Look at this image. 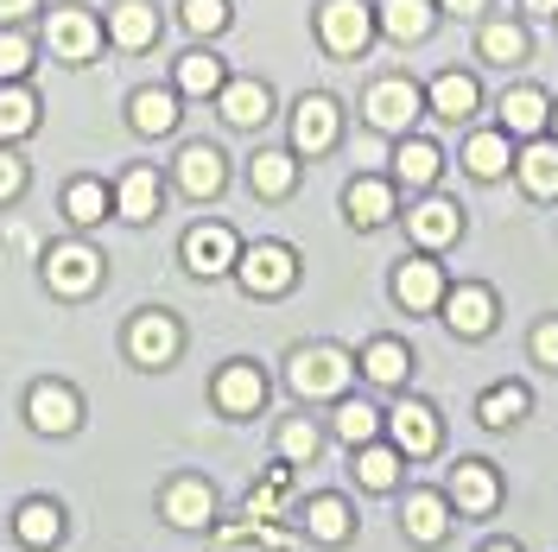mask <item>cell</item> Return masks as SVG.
<instances>
[{
    "mask_svg": "<svg viewBox=\"0 0 558 552\" xmlns=\"http://www.w3.org/2000/svg\"><path fill=\"white\" fill-rule=\"evenodd\" d=\"M349 375H355V362H349L343 349H330V344L299 349V356H292V369H286L292 394H305V400H330V394H343Z\"/></svg>",
    "mask_w": 558,
    "mask_h": 552,
    "instance_id": "cell-1",
    "label": "cell"
},
{
    "mask_svg": "<svg viewBox=\"0 0 558 552\" xmlns=\"http://www.w3.org/2000/svg\"><path fill=\"white\" fill-rule=\"evenodd\" d=\"M317 33H324V45H330L337 58H362V45L375 38V13H368L362 0H324Z\"/></svg>",
    "mask_w": 558,
    "mask_h": 552,
    "instance_id": "cell-2",
    "label": "cell"
},
{
    "mask_svg": "<svg viewBox=\"0 0 558 552\" xmlns=\"http://www.w3.org/2000/svg\"><path fill=\"white\" fill-rule=\"evenodd\" d=\"M235 274H242V286H247V292L274 299V292H286V286L299 279V261H292V248H279V242H254V248H242Z\"/></svg>",
    "mask_w": 558,
    "mask_h": 552,
    "instance_id": "cell-3",
    "label": "cell"
},
{
    "mask_svg": "<svg viewBox=\"0 0 558 552\" xmlns=\"http://www.w3.org/2000/svg\"><path fill=\"white\" fill-rule=\"evenodd\" d=\"M96 279H102V254H96V248L70 242V248H51V254H45V286L64 292V299H83Z\"/></svg>",
    "mask_w": 558,
    "mask_h": 552,
    "instance_id": "cell-4",
    "label": "cell"
},
{
    "mask_svg": "<svg viewBox=\"0 0 558 552\" xmlns=\"http://www.w3.org/2000/svg\"><path fill=\"white\" fill-rule=\"evenodd\" d=\"M45 38H51V58H64V64H83V58H96V45H102V26H96L83 7H58V13H51V26H45Z\"/></svg>",
    "mask_w": 558,
    "mask_h": 552,
    "instance_id": "cell-5",
    "label": "cell"
},
{
    "mask_svg": "<svg viewBox=\"0 0 558 552\" xmlns=\"http://www.w3.org/2000/svg\"><path fill=\"white\" fill-rule=\"evenodd\" d=\"M235 261H242V242H235L222 223H197V229L184 236V267H191V274H204V279L229 274Z\"/></svg>",
    "mask_w": 558,
    "mask_h": 552,
    "instance_id": "cell-6",
    "label": "cell"
},
{
    "mask_svg": "<svg viewBox=\"0 0 558 552\" xmlns=\"http://www.w3.org/2000/svg\"><path fill=\"white\" fill-rule=\"evenodd\" d=\"M368 121L381 128V134H407L413 128V115H418V89L407 83V76H387V83H375L368 89Z\"/></svg>",
    "mask_w": 558,
    "mask_h": 552,
    "instance_id": "cell-7",
    "label": "cell"
},
{
    "mask_svg": "<svg viewBox=\"0 0 558 552\" xmlns=\"http://www.w3.org/2000/svg\"><path fill=\"white\" fill-rule=\"evenodd\" d=\"M128 349H134V362H146V369H166L178 356V324L166 311H140L134 331H128Z\"/></svg>",
    "mask_w": 558,
    "mask_h": 552,
    "instance_id": "cell-8",
    "label": "cell"
},
{
    "mask_svg": "<svg viewBox=\"0 0 558 552\" xmlns=\"http://www.w3.org/2000/svg\"><path fill=\"white\" fill-rule=\"evenodd\" d=\"M26 413H33L38 432H51V439H64V432H76V419H83V407H76V394H70L64 381H38L33 400H26Z\"/></svg>",
    "mask_w": 558,
    "mask_h": 552,
    "instance_id": "cell-9",
    "label": "cell"
},
{
    "mask_svg": "<svg viewBox=\"0 0 558 552\" xmlns=\"http://www.w3.org/2000/svg\"><path fill=\"white\" fill-rule=\"evenodd\" d=\"M393 445H400V457H432L438 451V419H432V407L425 400H407V407H393Z\"/></svg>",
    "mask_w": 558,
    "mask_h": 552,
    "instance_id": "cell-10",
    "label": "cell"
},
{
    "mask_svg": "<svg viewBox=\"0 0 558 552\" xmlns=\"http://www.w3.org/2000/svg\"><path fill=\"white\" fill-rule=\"evenodd\" d=\"M330 140H337V103H330V96H305L299 115H292V146L312 159V153H324Z\"/></svg>",
    "mask_w": 558,
    "mask_h": 552,
    "instance_id": "cell-11",
    "label": "cell"
},
{
    "mask_svg": "<svg viewBox=\"0 0 558 552\" xmlns=\"http://www.w3.org/2000/svg\"><path fill=\"white\" fill-rule=\"evenodd\" d=\"M216 400H222V413H260V400H267V381L254 362H229L222 375H216Z\"/></svg>",
    "mask_w": 558,
    "mask_h": 552,
    "instance_id": "cell-12",
    "label": "cell"
},
{
    "mask_svg": "<svg viewBox=\"0 0 558 552\" xmlns=\"http://www.w3.org/2000/svg\"><path fill=\"white\" fill-rule=\"evenodd\" d=\"M393 299H400L407 311L445 305V274H438V261H407V267L393 274Z\"/></svg>",
    "mask_w": 558,
    "mask_h": 552,
    "instance_id": "cell-13",
    "label": "cell"
},
{
    "mask_svg": "<svg viewBox=\"0 0 558 552\" xmlns=\"http://www.w3.org/2000/svg\"><path fill=\"white\" fill-rule=\"evenodd\" d=\"M108 38H114L121 51H146V45L159 38V13H153V0H121V7L108 13Z\"/></svg>",
    "mask_w": 558,
    "mask_h": 552,
    "instance_id": "cell-14",
    "label": "cell"
},
{
    "mask_svg": "<svg viewBox=\"0 0 558 552\" xmlns=\"http://www.w3.org/2000/svg\"><path fill=\"white\" fill-rule=\"evenodd\" d=\"M445 317H451L457 337H488V331H495V299H488V286H457Z\"/></svg>",
    "mask_w": 558,
    "mask_h": 552,
    "instance_id": "cell-15",
    "label": "cell"
},
{
    "mask_svg": "<svg viewBox=\"0 0 558 552\" xmlns=\"http://www.w3.org/2000/svg\"><path fill=\"white\" fill-rule=\"evenodd\" d=\"M222 153H216V146H204V140H197V146H184V153H178V184H184V191H191V197H216V191H222Z\"/></svg>",
    "mask_w": 558,
    "mask_h": 552,
    "instance_id": "cell-16",
    "label": "cell"
},
{
    "mask_svg": "<svg viewBox=\"0 0 558 552\" xmlns=\"http://www.w3.org/2000/svg\"><path fill=\"white\" fill-rule=\"evenodd\" d=\"M495 495H501V483H495V470H488V464H457V477H451L457 515H488V508H495Z\"/></svg>",
    "mask_w": 558,
    "mask_h": 552,
    "instance_id": "cell-17",
    "label": "cell"
},
{
    "mask_svg": "<svg viewBox=\"0 0 558 552\" xmlns=\"http://www.w3.org/2000/svg\"><path fill=\"white\" fill-rule=\"evenodd\" d=\"M407 229H413V242H418V248H445V242H457L463 216H457V204L432 197V204H418L413 216H407Z\"/></svg>",
    "mask_w": 558,
    "mask_h": 552,
    "instance_id": "cell-18",
    "label": "cell"
},
{
    "mask_svg": "<svg viewBox=\"0 0 558 552\" xmlns=\"http://www.w3.org/2000/svg\"><path fill=\"white\" fill-rule=\"evenodd\" d=\"M553 121V108H546V96L539 89H508L501 96V134H526L539 140V128Z\"/></svg>",
    "mask_w": 558,
    "mask_h": 552,
    "instance_id": "cell-19",
    "label": "cell"
},
{
    "mask_svg": "<svg viewBox=\"0 0 558 552\" xmlns=\"http://www.w3.org/2000/svg\"><path fill=\"white\" fill-rule=\"evenodd\" d=\"M381 33L393 45H418L432 33V0H381Z\"/></svg>",
    "mask_w": 558,
    "mask_h": 552,
    "instance_id": "cell-20",
    "label": "cell"
},
{
    "mask_svg": "<svg viewBox=\"0 0 558 552\" xmlns=\"http://www.w3.org/2000/svg\"><path fill=\"white\" fill-rule=\"evenodd\" d=\"M114 209H121L128 223H153V216H159V178L146 172V166H134V172L114 184Z\"/></svg>",
    "mask_w": 558,
    "mask_h": 552,
    "instance_id": "cell-21",
    "label": "cell"
},
{
    "mask_svg": "<svg viewBox=\"0 0 558 552\" xmlns=\"http://www.w3.org/2000/svg\"><path fill=\"white\" fill-rule=\"evenodd\" d=\"M216 103H222V121H229V128H260V121H267V89H260L254 76L222 83V96H216Z\"/></svg>",
    "mask_w": 558,
    "mask_h": 552,
    "instance_id": "cell-22",
    "label": "cell"
},
{
    "mask_svg": "<svg viewBox=\"0 0 558 552\" xmlns=\"http://www.w3.org/2000/svg\"><path fill=\"white\" fill-rule=\"evenodd\" d=\"M407 533H413L418 547H438V540L451 533V515H445V495H425V489H418L413 502H407Z\"/></svg>",
    "mask_w": 558,
    "mask_h": 552,
    "instance_id": "cell-23",
    "label": "cell"
},
{
    "mask_svg": "<svg viewBox=\"0 0 558 552\" xmlns=\"http://www.w3.org/2000/svg\"><path fill=\"white\" fill-rule=\"evenodd\" d=\"M209 515H216L209 483H172V495H166V520L172 527H209Z\"/></svg>",
    "mask_w": 558,
    "mask_h": 552,
    "instance_id": "cell-24",
    "label": "cell"
},
{
    "mask_svg": "<svg viewBox=\"0 0 558 552\" xmlns=\"http://www.w3.org/2000/svg\"><path fill=\"white\" fill-rule=\"evenodd\" d=\"M521 184L533 197H558V146L553 140H533L521 153Z\"/></svg>",
    "mask_w": 558,
    "mask_h": 552,
    "instance_id": "cell-25",
    "label": "cell"
},
{
    "mask_svg": "<svg viewBox=\"0 0 558 552\" xmlns=\"http://www.w3.org/2000/svg\"><path fill=\"white\" fill-rule=\"evenodd\" d=\"M432 108H438L445 121H463V115H476V76H463V70H445V76L432 83Z\"/></svg>",
    "mask_w": 558,
    "mask_h": 552,
    "instance_id": "cell-26",
    "label": "cell"
},
{
    "mask_svg": "<svg viewBox=\"0 0 558 552\" xmlns=\"http://www.w3.org/2000/svg\"><path fill=\"white\" fill-rule=\"evenodd\" d=\"M108 209H114V191L96 184V178H76V184L64 191V216H70V223H83V229H89V223H102Z\"/></svg>",
    "mask_w": 558,
    "mask_h": 552,
    "instance_id": "cell-27",
    "label": "cell"
},
{
    "mask_svg": "<svg viewBox=\"0 0 558 552\" xmlns=\"http://www.w3.org/2000/svg\"><path fill=\"white\" fill-rule=\"evenodd\" d=\"M222 58H209V51H191V58H178V89L184 96H222Z\"/></svg>",
    "mask_w": 558,
    "mask_h": 552,
    "instance_id": "cell-28",
    "label": "cell"
},
{
    "mask_svg": "<svg viewBox=\"0 0 558 552\" xmlns=\"http://www.w3.org/2000/svg\"><path fill=\"white\" fill-rule=\"evenodd\" d=\"M13 533H20L26 547H58V533H64L58 502H26V508H20V520H13Z\"/></svg>",
    "mask_w": 558,
    "mask_h": 552,
    "instance_id": "cell-29",
    "label": "cell"
},
{
    "mask_svg": "<svg viewBox=\"0 0 558 552\" xmlns=\"http://www.w3.org/2000/svg\"><path fill=\"white\" fill-rule=\"evenodd\" d=\"M292 178H299L292 153H254V166H247V184H254L260 197H286V191H292Z\"/></svg>",
    "mask_w": 558,
    "mask_h": 552,
    "instance_id": "cell-30",
    "label": "cell"
},
{
    "mask_svg": "<svg viewBox=\"0 0 558 552\" xmlns=\"http://www.w3.org/2000/svg\"><path fill=\"white\" fill-rule=\"evenodd\" d=\"M134 128L140 134H172L178 128V96L172 89H140L134 96Z\"/></svg>",
    "mask_w": 558,
    "mask_h": 552,
    "instance_id": "cell-31",
    "label": "cell"
},
{
    "mask_svg": "<svg viewBox=\"0 0 558 552\" xmlns=\"http://www.w3.org/2000/svg\"><path fill=\"white\" fill-rule=\"evenodd\" d=\"M349 216L362 223V229H375L393 216V191H387L381 178H362V184H349Z\"/></svg>",
    "mask_w": 558,
    "mask_h": 552,
    "instance_id": "cell-32",
    "label": "cell"
},
{
    "mask_svg": "<svg viewBox=\"0 0 558 552\" xmlns=\"http://www.w3.org/2000/svg\"><path fill=\"white\" fill-rule=\"evenodd\" d=\"M38 128V103H33V89H0V140H26Z\"/></svg>",
    "mask_w": 558,
    "mask_h": 552,
    "instance_id": "cell-33",
    "label": "cell"
},
{
    "mask_svg": "<svg viewBox=\"0 0 558 552\" xmlns=\"http://www.w3.org/2000/svg\"><path fill=\"white\" fill-rule=\"evenodd\" d=\"M305 527H312V540H324V547H343L349 540V508L337 502V495H317L312 508H305Z\"/></svg>",
    "mask_w": 558,
    "mask_h": 552,
    "instance_id": "cell-34",
    "label": "cell"
},
{
    "mask_svg": "<svg viewBox=\"0 0 558 552\" xmlns=\"http://www.w3.org/2000/svg\"><path fill=\"white\" fill-rule=\"evenodd\" d=\"M476 51H483L488 64H521V58H526V33H521V26H508V20H495V26H483Z\"/></svg>",
    "mask_w": 558,
    "mask_h": 552,
    "instance_id": "cell-35",
    "label": "cell"
},
{
    "mask_svg": "<svg viewBox=\"0 0 558 552\" xmlns=\"http://www.w3.org/2000/svg\"><path fill=\"white\" fill-rule=\"evenodd\" d=\"M362 369H368V381H381V387H400V381H407V369H413V356H407V349L400 344H368V356H362Z\"/></svg>",
    "mask_w": 558,
    "mask_h": 552,
    "instance_id": "cell-36",
    "label": "cell"
},
{
    "mask_svg": "<svg viewBox=\"0 0 558 552\" xmlns=\"http://www.w3.org/2000/svg\"><path fill=\"white\" fill-rule=\"evenodd\" d=\"M463 166L476 178H501L508 172V134H476L470 146H463Z\"/></svg>",
    "mask_w": 558,
    "mask_h": 552,
    "instance_id": "cell-37",
    "label": "cell"
},
{
    "mask_svg": "<svg viewBox=\"0 0 558 552\" xmlns=\"http://www.w3.org/2000/svg\"><path fill=\"white\" fill-rule=\"evenodd\" d=\"M355 477L368 489H393L400 483V445H368L362 457H355Z\"/></svg>",
    "mask_w": 558,
    "mask_h": 552,
    "instance_id": "cell-38",
    "label": "cell"
},
{
    "mask_svg": "<svg viewBox=\"0 0 558 552\" xmlns=\"http://www.w3.org/2000/svg\"><path fill=\"white\" fill-rule=\"evenodd\" d=\"M476 413H483V425H514V419L526 413V387H514V381H508V387H488Z\"/></svg>",
    "mask_w": 558,
    "mask_h": 552,
    "instance_id": "cell-39",
    "label": "cell"
},
{
    "mask_svg": "<svg viewBox=\"0 0 558 552\" xmlns=\"http://www.w3.org/2000/svg\"><path fill=\"white\" fill-rule=\"evenodd\" d=\"M393 166H400L407 184H432V178H438V146H432V140H407Z\"/></svg>",
    "mask_w": 558,
    "mask_h": 552,
    "instance_id": "cell-40",
    "label": "cell"
},
{
    "mask_svg": "<svg viewBox=\"0 0 558 552\" xmlns=\"http://www.w3.org/2000/svg\"><path fill=\"white\" fill-rule=\"evenodd\" d=\"M337 432H343L349 445H368V439L381 432V413H375V407H362V400H349L343 413H337Z\"/></svg>",
    "mask_w": 558,
    "mask_h": 552,
    "instance_id": "cell-41",
    "label": "cell"
},
{
    "mask_svg": "<svg viewBox=\"0 0 558 552\" xmlns=\"http://www.w3.org/2000/svg\"><path fill=\"white\" fill-rule=\"evenodd\" d=\"M312 451H317L312 419H292V425H279V457H286V464H305Z\"/></svg>",
    "mask_w": 558,
    "mask_h": 552,
    "instance_id": "cell-42",
    "label": "cell"
},
{
    "mask_svg": "<svg viewBox=\"0 0 558 552\" xmlns=\"http://www.w3.org/2000/svg\"><path fill=\"white\" fill-rule=\"evenodd\" d=\"M184 26H191V33H222V26H229V7H222V0H184Z\"/></svg>",
    "mask_w": 558,
    "mask_h": 552,
    "instance_id": "cell-43",
    "label": "cell"
},
{
    "mask_svg": "<svg viewBox=\"0 0 558 552\" xmlns=\"http://www.w3.org/2000/svg\"><path fill=\"white\" fill-rule=\"evenodd\" d=\"M26 70H33V45H26L20 33H0V76H7V83H20Z\"/></svg>",
    "mask_w": 558,
    "mask_h": 552,
    "instance_id": "cell-44",
    "label": "cell"
},
{
    "mask_svg": "<svg viewBox=\"0 0 558 552\" xmlns=\"http://www.w3.org/2000/svg\"><path fill=\"white\" fill-rule=\"evenodd\" d=\"M26 191V159H13L7 146H0V204H13Z\"/></svg>",
    "mask_w": 558,
    "mask_h": 552,
    "instance_id": "cell-45",
    "label": "cell"
},
{
    "mask_svg": "<svg viewBox=\"0 0 558 552\" xmlns=\"http://www.w3.org/2000/svg\"><path fill=\"white\" fill-rule=\"evenodd\" d=\"M533 356H539L546 369H558V324H539V331H533Z\"/></svg>",
    "mask_w": 558,
    "mask_h": 552,
    "instance_id": "cell-46",
    "label": "cell"
},
{
    "mask_svg": "<svg viewBox=\"0 0 558 552\" xmlns=\"http://www.w3.org/2000/svg\"><path fill=\"white\" fill-rule=\"evenodd\" d=\"M38 0H0V20H26Z\"/></svg>",
    "mask_w": 558,
    "mask_h": 552,
    "instance_id": "cell-47",
    "label": "cell"
},
{
    "mask_svg": "<svg viewBox=\"0 0 558 552\" xmlns=\"http://www.w3.org/2000/svg\"><path fill=\"white\" fill-rule=\"evenodd\" d=\"M438 7H445V13H476L483 0H438Z\"/></svg>",
    "mask_w": 558,
    "mask_h": 552,
    "instance_id": "cell-48",
    "label": "cell"
},
{
    "mask_svg": "<svg viewBox=\"0 0 558 552\" xmlns=\"http://www.w3.org/2000/svg\"><path fill=\"white\" fill-rule=\"evenodd\" d=\"M526 13H558V0H521Z\"/></svg>",
    "mask_w": 558,
    "mask_h": 552,
    "instance_id": "cell-49",
    "label": "cell"
},
{
    "mask_svg": "<svg viewBox=\"0 0 558 552\" xmlns=\"http://www.w3.org/2000/svg\"><path fill=\"white\" fill-rule=\"evenodd\" d=\"M488 552H521V547H488Z\"/></svg>",
    "mask_w": 558,
    "mask_h": 552,
    "instance_id": "cell-50",
    "label": "cell"
},
{
    "mask_svg": "<svg viewBox=\"0 0 558 552\" xmlns=\"http://www.w3.org/2000/svg\"><path fill=\"white\" fill-rule=\"evenodd\" d=\"M553 128H558V108H553Z\"/></svg>",
    "mask_w": 558,
    "mask_h": 552,
    "instance_id": "cell-51",
    "label": "cell"
}]
</instances>
